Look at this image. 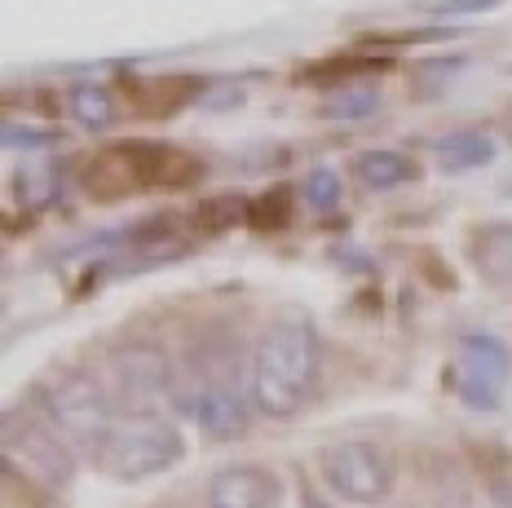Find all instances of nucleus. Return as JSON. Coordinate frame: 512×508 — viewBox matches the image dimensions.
Segmentation results:
<instances>
[{"mask_svg": "<svg viewBox=\"0 0 512 508\" xmlns=\"http://www.w3.org/2000/svg\"><path fill=\"white\" fill-rule=\"evenodd\" d=\"M460 389L468 402H477V407H495L499 389H504V380L512 376V354L504 341H495V336H464L460 345Z\"/></svg>", "mask_w": 512, "mask_h": 508, "instance_id": "8", "label": "nucleus"}, {"mask_svg": "<svg viewBox=\"0 0 512 508\" xmlns=\"http://www.w3.org/2000/svg\"><path fill=\"white\" fill-rule=\"evenodd\" d=\"M279 504V478L261 464H230L212 473L208 508H274Z\"/></svg>", "mask_w": 512, "mask_h": 508, "instance_id": "9", "label": "nucleus"}, {"mask_svg": "<svg viewBox=\"0 0 512 508\" xmlns=\"http://www.w3.org/2000/svg\"><path fill=\"white\" fill-rule=\"evenodd\" d=\"M301 508H336V504H327V500H318V495H305Z\"/></svg>", "mask_w": 512, "mask_h": 508, "instance_id": "19", "label": "nucleus"}, {"mask_svg": "<svg viewBox=\"0 0 512 508\" xmlns=\"http://www.w3.org/2000/svg\"><path fill=\"white\" fill-rule=\"evenodd\" d=\"M499 0H442L437 14H477V9H495Z\"/></svg>", "mask_w": 512, "mask_h": 508, "instance_id": "18", "label": "nucleus"}, {"mask_svg": "<svg viewBox=\"0 0 512 508\" xmlns=\"http://www.w3.org/2000/svg\"><path fill=\"white\" fill-rule=\"evenodd\" d=\"M473 257L499 288L512 292V226H486L473 239Z\"/></svg>", "mask_w": 512, "mask_h": 508, "instance_id": "12", "label": "nucleus"}, {"mask_svg": "<svg viewBox=\"0 0 512 508\" xmlns=\"http://www.w3.org/2000/svg\"><path fill=\"white\" fill-rule=\"evenodd\" d=\"M323 367L318 332L305 319H274L252 349V402L261 416L287 420L309 402Z\"/></svg>", "mask_w": 512, "mask_h": 508, "instance_id": "2", "label": "nucleus"}, {"mask_svg": "<svg viewBox=\"0 0 512 508\" xmlns=\"http://www.w3.org/2000/svg\"><path fill=\"white\" fill-rule=\"evenodd\" d=\"M323 482L349 504H384L393 495L398 469L380 442H336L318 455Z\"/></svg>", "mask_w": 512, "mask_h": 508, "instance_id": "7", "label": "nucleus"}, {"mask_svg": "<svg viewBox=\"0 0 512 508\" xmlns=\"http://www.w3.org/2000/svg\"><path fill=\"white\" fill-rule=\"evenodd\" d=\"M490 160H495V137H486L477 129H460L437 142V164L446 173H468V168H482Z\"/></svg>", "mask_w": 512, "mask_h": 508, "instance_id": "10", "label": "nucleus"}, {"mask_svg": "<svg viewBox=\"0 0 512 508\" xmlns=\"http://www.w3.org/2000/svg\"><path fill=\"white\" fill-rule=\"evenodd\" d=\"M71 115H76L80 129L102 133L120 120V107H115V93L106 84H76L71 89Z\"/></svg>", "mask_w": 512, "mask_h": 508, "instance_id": "13", "label": "nucleus"}, {"mask_svg": "<svg viewBox=\"0 0 512 508\" xmlns=\"http://www.w3.org/2000/svg\"><path fill=\"white\" fill-rule=\"evenodd\" d=\"M380 107V89H371V84H358V89H340L336 98H327V115L332 120H362V115H371Z\"/></svg>", "mask_w": 512, "mask_h": 508, "instance_id": "14", "label": "nucleus"}, {"mask_svg": "<svg viewBox=\"0 0 512 508\" xmlns=\"http://www.w3.org/2000/svg\"><path fill=\"white\" fill-rule=\"evenodd\" d=\"M354 177L367 190H393V186H407L415 177V164L402 151H362L354 160Z\"/></svg>", "mask_w": 512, "mask_h": 508, "instance_id": "11", "label": "nucleus"}, {"mask_svg": "<svg viewBox=\"0 0 512 508\" xmlns=\"http://www.w3.org/2000/svg\"><path fill=\"white\" fill-rule=\"evenodd\" d=\"M36 407L76 447V455H102L115 420H120V407H115L106 380L89 372H53L49 380H40Z\"/></svg>", "mask_w": 512, "mask_h": 508, "instance_id": "3", "label": "nucleus"}, {"mask_svg": "<svg viewBox=\"0 0 512 508\" xmlns=\"http://www.w3.org/2000/svg\"><path fill=\"white\" fill-rule=\"evenodd\" d=\"M287 190H274V195H261L252 204V213H248V221L252 226H287Z\"/></svg>", "mask_w": 512, "mask_h": 508, "instance_id": "16", "label": "nucleus"}, {"mask_svg": "<svg viewBox=\"0 0 512 508\" xmlns=\"http://www.w3.org/2000/svg\"><path fill=\"white\" fill-rule=\"evenodd\" d=\"M252 407V358H243L234 341L190 349V358L177 367L173 411L208 438H239Z\"/></svg>", "mask_w": 512, "mask_h": 508, "instance_id": "1", "label": "nucleus"}, {"mask_svg": "<svg viewBox=\"0 0 512 508\" xmlns=\"http://www.w3.org/2000/svg\"><path fill=\"white\" fill-rule=\"evenodd\" d=\"M58 142V133H31V129H18V124H5V146L9 151H36V146H53Z\"/></svg>", "mask_w": 512, "mask_h": 508, "instance_id": "17", "label": "nucleus"}, {"mask_svg": "<svg viewBox=\"0 0 512 508\" xmlns=\"http://www.w3.org/2000/svg\"><path fill=\"white\" fill-rule=\"evenodd\" d=\"M499 500H504V504H512V491H499Z\"/></svg>", "mask_w": 512, "mask_h": 508, "instance_id": "20", "label": "nucleus"}, {"mask_svg": "<svg viewBox=\"0 0 512 508\" xmlns=\"http://www.w3.org/2000/svg\"><path fill=\"white\" fill-rule=\"evenodd\" d=\"M173 380L177 367L159 345L133 341L111 349L106 358V389H111L120 416H137V411H159V402H173Z\"/></svg>", "mask_w": 512, "mask_h": 508, "instance_id": "6", "label": "nucleus"}, {"mask_svg": "<svg viewBox=\"0 0 512 508\" xmlns=\"http://www.w3.org/2000/svg\"><path fill=\"white\" fill-rule=\"evenodd\" d=\"M340 199H345L340 173H332V168H314V173L305 177V204L314 208V213H332V208H340Z\"/></svg>", "mask_w": 512, "mask_h": 508, "instance_id": "15", "label": "nucleus"}, {"mask_svg": "<svg viewBox=\"0 0 512 508\" xmlns=\"http://www.w3.org/2000/svg\"><path fill=\"white\" fill-rule=\"evenodd\" d=\"M181 455H186V438L173 420L159 416V411H137V416L115 420L98 464L120 482H146L177 469Z\"/></svg>", "mask_w": 512, "mask_h": 508, "instance_id": "4", "label": "nucleus"}, {"mask_svg": "<svg viewBox=\"0 0 512 508\" xmlns=\"http://www.w3.org/2000/svg\"><path fill=\"white\" fill-rule=\"evenodd\" d=\"M5 464L23 478L67 491L76 478V447L49 425L40 411H9L5 416Z\"/></svg>", "mask_w": 512, "mask_h": 508, "instance_id": "5", "label": "nucleus"}]
</instances>
